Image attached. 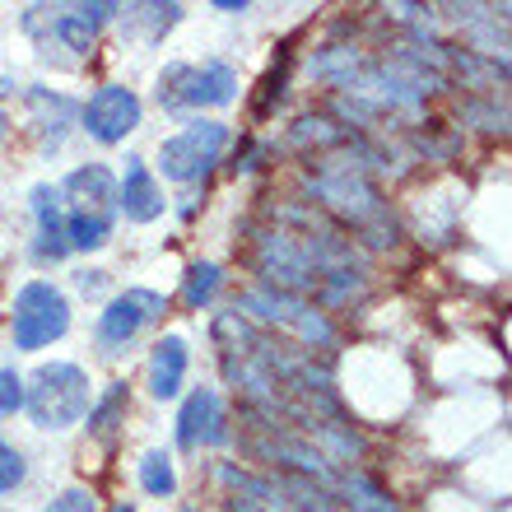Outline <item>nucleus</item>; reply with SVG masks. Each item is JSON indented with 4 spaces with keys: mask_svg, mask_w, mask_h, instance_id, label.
Returning <instances> with one entry per match:
<instances>
[{
    "mask_svg": "<svg viewBox=\"0 0 512 512\" xmlns=\"http://www.w3.org/2000/svg\"><path fill=\"white\" fill-rule=\"evenodd\" d=\"M256 270L266 275V289L294 294L303 303H350L368 289V270L359 247L340 229H275L261 233L256 243Z\"/></svg>",
    "mask_w": 512,
    "mask_h": 512,
    "instance_id": "nucleus-1",
    "label": "nucleus"
},
{
    "mask_svg": "<svg viewBox=\"0 0 512 512\" xmlns=\"http://www.w3.org/2000/svg\"><path fill=\"white\" fill-rule=\"evenodd\" d=\"M61 210H66V238L80 252H94L112 238V215H117V177L103 163H84L61 187Z\"/></svg>",
    "mask_w": 512,
    "mask_h": 512,
    "instance_id": "nucleus-2",
    "label": "nucleus"
},
{
    "mask_svg": "<svg viewBox=\"0 0 512 512\" xmlns=\"http://www.w3.org/2000/svg\"><path fill=\"white\" fill-rule=\"evenodd\" d=\"M24 405L38 429H70L89 415L94 391H89V373L80 364H42L24 391Z\"/></svg>",
    "mask_w": 512,
    "mask_h": 512,
    "instance_id": "nucleus-3",
    "label": "nucleus"
},
{
    "mask_svg": "<svg viewBox=\"0 0 512 512\" xmlns=\"http://www.w3.org/2000/svg\"><path fill=\"white\" fill-rule=\"evenodd\" d=\"M317 196H322L326 210L340 215V224L354 229L364 243H391V233H396L391 210H387V201H382L378 187H373L364 173L345 168V173L317 177Z\"/></svg>",
    "mask_w": 512,
    "mask_h": 512,
    "instance_id": "nucleus-4",
    "label": "nucleus"
},
{
    "mask_svg": "<svg viewBox=\"0 0 512 512\" xmlns=\"http://www.w3.org/2000/svg\"><path fill=\"white\" fill-rule=\"evenodd\" d=\"M238 303H243L247 322L256 317V322H266V331H275V326L294 331V345H303V350H312V354L336 350V326L326 322L312 303H303V298L280 294V289H266V284H261V289H247Z\"/></svg>",
    "mask_w": 512,
    "mask_h": 512,
    "instance_id": "nucleus-5",
    "label": "nucleus"
},
{
    "mask_svg": "<svg viewBox=\"0 0 512 512\" xmlns=\"http://www.w3.org/2000/svg\"><path fill=\"white\" fill-rule=\"evenodd\" d=\"M233 98H238V70L229 61H205V66L177 61L159 75L163 108H224Z\"/></svg>",
    "mask_w": 512,
    "mask_h": 512,
    "instance_id": "nucleus-6",
    "label": "nucleus"
},
{
    "mask_svg": "<svg viewBox=\"0 0 512 512\" xmlns=\"http://www.w3.org/2000/svg\"><path fill=\"white\" fill-rule=\"evenodd\" d=\"M10 331L19 350H42L70 331V303L61 289H52L47 280H33L14 294V312H10Z\"/></svg>",
    "mask_w": 512,
    "mask_h": 512,
    "instance_id": "nucleus-7",
    "label": "nucleus"
},
{
    "mask_svg": "<svg viewBox=\"0 0 512 512\" xmlns=\"http://www.w3.org/2000/svg\"><path fill=\"white\" fill-rule=\"evenodd\" d=\"M224 145H229V126L224 122H191L187 131H177L173 140L159 145V168L173 182H196L219 163Z\"/></svg>",
    "mask_w": 512,
    "mask_h": 512,
    "instance_id": "nucleus-8",
    "label": "nucleus"
},
{
    "mask_svg": "<svg viewBox=\"0 0 512 512\" xmlns=\"http://www.w3.org/2000/svg\"><path fill=\"white\" fill-rule=\"evenodd\" d=\"M163 312H168V298L163 294H154V289H126V294H117L108 308L98 312V345L108 354L122 350L149 322H159Z\"/></svg>",
    "mask_w": 512,
    "mask_h": 512,
    "instance_id": "nucleus-9",
    "label": "nucleus"
},
{
    "mask_svg": "<svg viewBox=\"0 0 512 512\" xmlns=\"http://www.w3.org/2000/svg\"><path fill=\"white\" fill-rule=\"evenodd\" d=\"M145 108H140V98L122 84H103L89 103H84V131L94 135L98 145H122L126 135L140 126Z\"/></svg>",
    "mask_w": 512,
    "mask_h": 512,
    "instance_id": "nucleus-10",
    "label": "nucleus"
},
{
    "mask_svg": "<svg viewBox=\"0 0 512 512\" xmlns=\"http://www.w3.org/2000/svg\"><path fill=\"white\" fill-rule=\"evenodd\" d=\"M33 19H47V38L66 52H89L98 38V28L108 24L117 5H66V10H28Z\"/></svg>",
    "mask_w": 512,
    "mask_h": 512,
    "instance_id": "nucleus-11",
    "label": "nucleus"
},
{
    "mask_svg": "<svg viewBox=\"0 0 512 512\" xmlns=\"http://www.w3.org/2000/svg\"><path fill=\"white\" fill-rule=\"evenodd\" d=\"M229 438V419H224V401H219L210 387H196L177 415V443L187 452H201V447H219Z\"/></svg>",
    "mask_w": 512,
    "mask_h": 512,
    "instance_id": "nucleus-12",
    "label": "nucleus"
},
{
    "mask_svg": "<svg viewBox=\"0 0 512 512\" xmlns=\"http://www.w3.org/2000/svg\"><path fill=\"white\" fill-rule=\"evenodd\" d=\"M117 210H122L131 224H154V219L168 210L163 187L154 182L145 159H126V177L117 182Z\"/></svg>",
    "mask_w": 512,
    "mask_h": 512,
    "instance_id": "nucleus-13",
    "label": "nucleus"
},
{
    "mask_svg": "<svg viewBox=\"0 0 512 512\" xmlns=\"http://www.w3.org/2000/svg\"><path fill=\"white\" fill-rule=\"evenodd\" d=\"M33 215H38V243H33V256H38V261H61V256L70 252L61 191L56 187H33Z\"/></svg>",
    "mask_w": 512,
    "mask_h": 512,
    "instance_id": "nucleus-14",
    "label": "nucleus"
},
{
    "mask_svg": "<svg viewBox=\"0 0 512 512\" xmlns=\"http://www.w3.org/2000/svg\"><path fill=\"white\" fill-rule=\"evenodd\" d=\"M187 364H191V350L182 336H163L154 345V359H149V391L159 401H173L182 382H187Z\"/></svg>",
    "mask_w": 512,
    "mask_h": 512,
    "instance_id": "nucleus-15",
    "label": "nucleus"
},
{
    "mask_svg": "<svg viewBox=\"0 0 512 512\" xmlns=\"http://www.w3.org/2000/svg\"><path fill=\"white\" fill-rule=\"evenodd\" d=\"M336 499L345 503V512H401V503L391 499V494L378 485V480H373V475L354 471V466L340 475Z\"/></svg>",
    "mask_w": 512,
    "mask_h": 512,
    "instance_id": "nucleus-16",
    "label": "nucleus"
},
{
    "mask_svg": "<svg viewBox=\"0 0 512 512\" xmlns=\"http://www.w3.org/2000/svg\"><path fill=\"white\" fill-rule=\"evenodd\" d=\"M122 410H126V387L122 382H112L108 396H103L98 405H89V429H94L103 443H112V438H117V419H122Z\"/></svg>",
    "mask_w": 512,
    "mask_h": 512,
    "instance_id": "nucleus-17",
    "label": "nucleus"
},
{
    "mask_svg": "<svg viewBox=\"0 0 512 512\" xmlns=\"http://www.w3.org/2000/svg\"><path fill=\"white\" fill-rule=\"evenodd\" d=\"M140 485H145L154 499H168L177 489L173 457H168V452H145V461H140Z\"/></svg>",
    "mask_w": 512,
    "mask_h": 512,
    "instance_id": "nucleus-18",
    "label": "nucleus"
},
{
    "mask_svg": "<svg viewBox=\"0 0 512 512\" xmlns=\"http://www.w3.org/2000/svg\"><path fill=\"white\" fill-rule=\"evenodd\" d=\"M219 266H210V261H201V266H191L187 270V284H182V303L187 308H205L210 298H215V289H219Z\"/></svg>",
    "mask_w": 512,
    "mask_h": 512,
    "instance_id": "nucleus-19",
    "label": "nucleus"
},
{
    "mask_svg": "<svg viewBox=\"0 0 512 512\" xmlns=\"http://www.w3.org/2000/svg\"><path fill=\"white\" fill-rule=\"evenodd\" d=\"M24 475H28V466H24V457H19V447H10L5 438H0V494L19 489L24 485Z\"/></svg>",
    "mask_w": 512,
    "mask_h": 512,
    "instance_id": "nucleus-20",
    "label": "nucleus"
},
{
    "mask_svg": "<svg viewBox=\"0 0 512 512\" xmlns=\"http://www.w3.org/2000/svg\"><path fill=\"white\" fill-rule=\"evenodd\" d=\"M24 405V382L14 368H0V415H14Z\"/></svg>",
    "mask_w": 512,
    "mask_h": 512,
    "instance_id": "nucleus-21",
    "label": "nucleus"
},
{
    "mask_svg": "<svg viewBox=\"0 0 512 512\" xmlns=\"http://www.w3.org/2000/svg\"><path fill=\"white\" fill-rule=\"evenodd\" d=\"M47 512H98V499L89 494V489H66L61 499H52Z\"/></svg>",
    "mask_w": 512,
    "mask_h": 512,
    "instance_id": "nucleus-22",
    "label": "nucleus"
},
{
    "mask_svg": "<svg viewBox=\"0 0 512 512\" xmlns=\"http://www.w3.org/2000/svg\"><path fill=\"white\" fill-rule=\"evenodd\" d=\"M5 135H10V117L0 112V145H5Z\"/></svg>",
    "mask_w": 512,
    "mask_h": 512,
    "instance_id": "nucleus-23",
    "label": "nucleus"
},
{
    "mask_svg": "<svg viewBox=\"0 0 512 512\" xmlns=\"http://www.w3.org/2000/svg\"><path fill=\"white\" fill-rule=\"evenodd\" d=\"M117 512H135V508H131V503H122V508H117Z\"/></svg>",
    "mask_w": 512,
    "mask_h": 512,
    "instance_id": "nucleus-24",
    "label": "nucleus"
},
{
    "mask_svg": "<svg viewBox=\"0 0 512 512\" xmlns=\"http://www.w3.org/2000/svg\"><path fill=\"white\" fill-rule=\"evenodd\" d=\"M182 512H196V508H182Z\"/></svg>",
    "mask_w": 512,
    "mask_h": 512,
    "instance_id": "nucleus-25",
    "label": "nucleus"
}]
</instances>
